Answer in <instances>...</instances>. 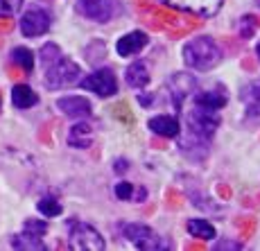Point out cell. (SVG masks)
I'll return each instance as SVG.
<instances>
[{
  "instance_id": "5b68a950",
  "label": "cell",
  "mask_w": 260,
  "mask_h": 251,
  "mask_svg": "<svg viewBox=\"0 0 260 251\" xmlns=\"http://www.w3.org/2000/svg\"><path fill=\"white\" fill-rule=\"evenodd\" d=\"M122 233L134 247L138 249H145V251H156V249H166L168 244L163 242V238L152 231L145 224H124L122 227Z\"/></svg>"
},
{
  "instance_id": "ba28073f",
  "label": "cell",
  "mask_w": 260,
  "mask_h": 251,
  "mask_svg": "<svg viewBox=\"0 0 260 251\" xmlns=\"http://www.w3.org/2000/svg\"><path fill=\"white\" fill-rule=\"evenodd\" d=\"M147 43H149L147 34L141 32V29H134V32H129V34H124V37L118 39L116 50H118L120 57H134V54H138L141 50L147 48Z\"/></svg>"
},
{
  "instance_id": "277c9868",
  "label": "cell",
  "mask_w": 260,
  "mask_h": 251,
  "mask_svg": "<svg viewBox=\"0 0 260 251\" xmlns=\"http://www.w3.org/2000/svg\"><path fill=\"white\" fill-rule=\"evenodd\" d=\"M79 86L84 91H91L100 98H111L118 93V77L113 75L111 68H100L95 73L86 75L84 79H79Z\"/></svg>"
},
{
  "instance_id": "e0dca14e",
  "label": "cell",
  "mask_w": 260,
  "mask_h": 251,
  "mask_svg": "<svg viewBox=\"0 0 260 251\" xmlns=\"http://www.w3.org/2000/svg\"><path fill=\"white\" fill-rule=\"evenodd\" d=\"M12 102H14V107L16 109H29V107H34V104L39 102V98L29 86L18 84V86L12 88Z\"/></svg>"
},
{
  "instance_id": "8fae6325",
  "label": "cell",
  "mask_w": 260,
  "mask_h": 251,
  "mask_svg": "<svg viewBox=\"0 0 260 251\" xmlns=\"http://www.w3.org/2000/svg\"><path fill=\"white\" fill-rule=\"evenodd\" d=\"M59 111H63L71 118H88L91 115V102L82 95H68V98H59L57 100Z\"/></svg>"
},
{
  "instance_id": "2e32d148",
  "label": "cell",
  "mask_w": 260,
  "mask_h": 251,
  "mask_svg": "<svg viewBox=\"0 0 260 251\" xmlns=\"http://www.w3.org/2000/svg\"><path fill=\"white\" fill-rule=\"evenodd\" d=\"M12 247L14 249H21V251H29V249L46 251L48 244L43 242L39 235H32V233H27V231H23L21 235H14V238H12Z\"/></svg>"
},
{
  "instance_id": "d4e9b609",
  "label": "cell",
  "mask_w": 260,
  "mask_h": 251,
  "mask_svg": "<svg viewBox=\"0 0 260 251\" xmlns=\"http://www.w3.org/2000/svg\"><path fill=\"white\" fill-rule=\"evenodd\" d=\"M116 197L118 199H134V185L132 183H127V181H120L116 183Z\"/></svg>"
},
{
  "instance_id": "484cf974",
  "label": "cell",
  "mask_w": 260,
  "mask_h": 251,
  "mask_svg": "<svg viewBox=\"0 0 260 251\" xmlns=\"http://www.w3.org/2000/svg\"><path fill=\"white\" fill-rule=\"evenodd\" d=\"M253 21H256L253 16H244L242 18V37L244 39H249L253 34V27H256V23H253Z\"/></svg>"
},
{
  "instance_id": "4316f807",
  "label": "cell",
  "mask_w": 260,
  "mask_h": 251,
  "mask_svg": "<svg viewBox=\"0 0 260 251\" xmlns=\"http://www.w3.org/2000/svg\"><path fill=\"white\" fill-rule=\"evenodd\" d=\"M215 249L217 251H222V249H242V244L233 242V240H219V242L215 244Z\"/></svg>"
},
{
  "instance_id": "603a6c76",
  "label": "cell",
  "mask_w": 260,
  "mask_h": 251,
  "mask_svg": "<svg viewBox=\"0 0 260 251\" xmlns=\"http://www.w3.org/2000/svg\"><path fill=\"white\" fill-rule=\"evenodd\" d=\"M23 231L43 238V235H46V231H48V224L43 222V219H27V222H25V227H23Z\"/></svg>"
},
{
  "instance_id": "3957f363",
  "label": "cell",
  "mask_w": 260,
  "mask_h": 251,
  "mask_svg": "<svg viewBox=\"0 0 260 251\" xmlns=\"http://www.w3.org/2000/svg\"><path fill=\"white\" fill-rule=\"evenodd\" d=\"M68 244L77 251H102L107 247L100 231L86 222H73L68 231Z\"/></svg>"
},
{
  "instance_id": "7a4b0ae2",
  "label": "cell",
  "mask_w": 260,
  "mask_h": 251,
  "mask_svg": "<svg viewBox=\"0 0 260 251\" xmlns=\"http://www.w3.org/2000/svg\"><path fill=\"white\" fill-rule=\"evenodd\" d=\"M79 75H82V70H79L77 64H75L73 59H68V57H61V59H57L54 64L46 66L43 84H46L48 88H52V91H57V88H66V86L77 84Z\"/></svg>"
},
{
  "instance_id": "5bb4252c",
  "label": "cell",
  "mask_w": 260,
  "mask_h": 251,
  "mask_svg": "<svg viewBox=\"0 0 260 251\" xmlns=\"http://www.w3.org/2000/svg\"><path fill=\"white\" fill-rule=\"evenodd\" d=\"M124 79L132 88H145L149 84V66L147 61H134L124 73Z\"/></svg>"
},
{
  "instance_id": "ac0fdd59",
  "label": "cell",
  "mask_w": 260,
  "mask_h": 251,
  "mask_svg": "<svg viewBox=\"0 0 260 251\" xmlns=\"http://www.w3.org/2000/svg\"><path fill=\"white\" fill-rule=\"evenodd\" d=\"M186 229L192 238H199V240H213L215 238V227L208 222V219H188Z\"/></svg>"
},
{
  "instance_id": "4fadbf2b",
  "label": "cell",
  "mask_w": 260,
  "mask_h": 251,
  "mask_svg": "<svg viewBox=\"0 0 260 251\" xmlns=\"http://www.w3.org/2000/svg\"><path fill=\"white\" fill-rule=\"evenodd\" d=\"M68 145L77 149H88L93 145V127L88 122H77L68 132Z\"/></svg>"
},
{
  "instance_id": "d6986e66",
  "label": "cell",
  "mask_w": 260,
  "mask_h": 251,
  "mask_svg": "<svg viewBox=\"0 0 260 251\" xmlns=\"http://www.w3.org/2000/svg\"><path fill=\"white\" fill-rule=\"evenodd\" d=\"M240 98L244 100V104H247L251 111H258V107H260V79L249 82L247 86L242 88V95H240Z\"/></svg>"
},
{
  "instance_id": "ffe728a7",
  "label": "cell",
  "mask_w": 260,
  "mask_h": 251,
  "mask_svg": "<svg viewBox=\"0 0 260 251\" xmlns=\"http://www.w3.org/2000/svg\"><path fill=\"white\" fill-rule=\"evenodd\" d=\"M12 59L25 70V73H32V68H34V54H32V50H27V48H14L12 50Z\"/></svg>"
},
{
  "instance_id": "6da1fadb",
  "label": "cell",
  "mask_w": 260,
  "mask_h": 251,
  "mask_svg": "<svg viewBox=\"0 0 260 251\" xmlns=\"http://www.w3.org/2000/svg\"><path fill=\"white\" fill-rule=\"evenodd\" d=\"M222 59V50L211 37H197L183 46V64L192 70L206 73V70L215 68Z\"/></svg>"
},
{
  "instance_id": "30bf717a",
  "label": "cell",
  "mask_w": 260,
  "mask_h": 251,
  "mask_svg": "<svg viewBox=\"0 0 260 251\" xmlns=\"http://www.w3.org/2000/svg\"><path fill=\"white\" fill-rule=\"evenodd\" d=\"M147 127H149L152 134H158V136H166V138H177L179 134H181V124H179V120L174 118V115H168V113L149 118Z\"/></svg>"
},
{
  "instance_id": "f546056e",
  "label": "cell",
  "mask_w": 260,
  "mask_h": 251,
  "mask_svg": "<svg viewBox=\"0 0 260 251\" xmlns=\"http://www.w3.org/2000/svg\"><path fill=\"white\" fill-rule=\"evenodd\" d=\"M256 52H258V59H260V43H258V48H256Z\"/></svg>"
},
{
  "instance_id": "44dd1931",
  "label": "cell",
  "mask_w": 260,
  "mask_h": 251,
  "mask_svg": "<svg viewBox=\"0 0 260 251\" xmlns=\"http://www.w3.org/2000/svg\"><path fill=\"white\" fill-rule=\"evenodd\" d=\"M39 213L46 215V217H57V215H61V204L52 197H43L39 202Z\"/></svg>"
},
{
  "instance_id": "4dcf8cb0",
  "label": "cell",
  "mask_w": 260,
  "mask_h": 251,
  "mask_svg": "<svg viewBox=\"0 0 260 251\" xmlns=\"http://www.w3.org/2000/svg\"><path fill=\"white\" fill-rule=\"evenodd\" d=\"M258 5H260V0H258Z\"/></svg>"
},
{
  "instance_id": "f1b7e54d",
  "label": "cell",
  "mask_w": 260,
  "mask_h": 251,
  "mask_svg": "<svg viewBox=\"0 0 260 251\" xmlns=\"http://www.w3.org/2000/svg\"><path fill=\"white\" fill-rule=\"evenodd\" d=\"M127 170V161H116V172H124Z\"/></svg>"
},
{
  "instance_id": "9c48e42d",
  "label": "cell",
  "mask_w": 260,
  "mask_h": 251,
  "mask_svg": "<svg viewBox=\"0 0 260 251\" xmlns=\"http://www.w3.org/2000/svg\"><path fill=\"white\" fill-rule=\"evenodd\" d=\"M77 9L82 16L98 21V23H107L113 14L109 0H77Z\"/></svg>"
},
{
  "instance_id": "7c38bea8",
  "label": "cell",
  "mask_w": 260,
  "mask_h": 251,
  "mask_svg": "<svg viewBox=\"0 0 260 251\" xmlns=\"http://www.w3.org/2000/svg\"><path fill=\"white\" fill-rule=\"evenodd\" d=\"M170 86H172V98H174V104L177 107H181L183 100L188 98L190 93L194 91V86H197V82H194L190 75L186 73H177L172 77V82H170Z\"/></svg>"
},
{
  "instance_id": "8992f818",
  "label": "cell",
  "mask_w": 260,
  "mask_h": 251,
  "mask_svg": "<svg viewBox=\"0 0 260 251\" xmlns=\"http://www.w3.org/2000/svg\"><path fill=\"white\" fill-rule=\"evenodd\" d=\"M158 3L179 9V12L194 14V16H215L222 9L224 0H158Z\"/></svg>"
},
{
  "instance_id": "cb8c5ba5",
  "label": "cell",
  "mask_w": 260,
  "mask_h": 251,
  "mask_svg": "<svg viewBox=\"0 0 260 251\" xmlns=\"http://www.w3.org/2000/svg\"><path fill=\"white\" fill-rule=\"evenodd\" d=\"M23 7V0H0V16H14Z\"/></svg>"
},
{
  "instance_id": "52a82bcc",
  "label": "cell",
  "mask_w": 260,
  "mask_h": 251,
  "mask_svg": "<svg viewBox=\"0 0 260 251\" xmlns=\"http://www.w3.org/2000/svg\"><path fill=\"white\" fill-rule=\"evenodd\" d=\"M50 29V16L43 9L32 7L23 14L21 18V32L25 37H41Z\"/></svg>"
},
{
  "instance_id": "9a60e30c",
  "label": "cell",
  "mask_w": 260,
  "mask_h": 251,
  "mask_svg": "<svg viewBox=\"0 0 260 251\" xmlns=\"http://www.w3.org/2000/svg\"><path fill=\"white\" fill-rule=\"evenodd\" d=\"M194 104L202 109H211V111H219L226 107V95L222 91H202L194 95Z\"/></svg>"
},
{
  "instance_id": "83f0119b",
  "label": "cell",
  "mask_w": 260,
  "mask_h": 251,
  "mask_svg": "<svg viewBox=\"0 0 260 251\" xmlns=\"http://www.w3.org/2000/svg\"><path fill=\"white\" fill-rule=\"evenodd\" d=\"M138 102H141L143 107H149V104H152V95H147V93H141V95H138Z\"/></svg>"
},
{
  "instance_id": "7402d4cb",
  "label": "cell",
  "mask_w": 260,
  "mask_h": 251,
  "mask_svg": "<svg viewBox=\"0 0 260 251\" xmlns=\"http://www.w3.org/2000/svg\"><path fill=\"white\" fill-rule=\"evenodd\" d=\"M41 61H43V66H50V64H54L57 59H61L63 54H61V50H59L57 43H46V46L41 48Z\"/></svg>"
}]
</instances>
